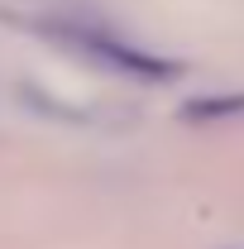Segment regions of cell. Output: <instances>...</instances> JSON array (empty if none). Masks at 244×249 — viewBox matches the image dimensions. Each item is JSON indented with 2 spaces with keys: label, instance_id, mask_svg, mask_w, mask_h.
<instances>
[{
  "label": "cell",
  "instance_id": "obj_1",
  "mask_svg": "<svg viewBox=\"0 0 244 249\" xmlns=\"http://www.w3.org/2000/svg\"><path fill=\"white\" fill-rule=\"evenodd\" d=\"M72 43H77L82 53L101 58L105 67H115V72H134V77H149V82H163V77L177 72L173 62H158V58H149V53H139V48H129V43L105 38V34H72Z\"/></svg>",
  "mask_w": 244,
  "mask_h": 249
},
{
  "label": "cell",
  "instance_id": "obj_2",
  "mask_svg": "<svg viewBox=\"0 0 244 249\" xmlns=\"http://www.w3.org/2000/svg\"><path fill=\"white\" fill-rule=\"evenodd\" d=\"M244 110V96H220V101H192L187 115L192 120H211V115H240Z\"/></svg>",
  "mask_w": 244,
  "mask_h": 249
}]
</instances>
